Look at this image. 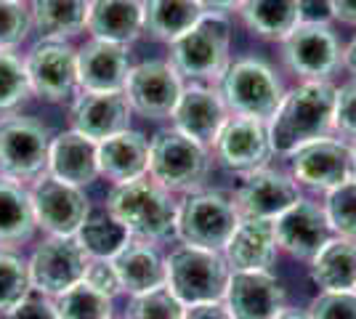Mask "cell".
<instances>
[{
	"label": "cell",
	"mask_w": 356,
	"mask_h": 319,
	"mask_svg": "<svg viewBox=\"0 0 356 319\" xmlns=\"http://www.w3.org/2000/svg\"><path fill=\"white\" fill-rule=\"evenodd\" d=\"M335 85L327 80H303L282 96V104L266 122L271 152L293 154L303 144L325 138L332 131Z\"/></svg>",
	"instance_id": "cell-1"
},
{
	"label": "cell",
	"mask_w": 356,
	"mask_h": 319,
	"mask_svg": "<svg viewBox=\"0 0 356 319\" xmlns=\"http://www.w3.org/2000/svg\"><path fill=\"white\" fill-rule=\"evenodd\" d=\"M106 211L128 229L131 240L154 245L176 237L178 205L173 202L170 192L149 176L115 183L106 197Z\"/></svg>",
	"instance_id": "cell-2"
},
{
	"label": "cell",
	"mask_w": 356,
	"mask_h": 319,
	"mask_svg": "<svg viewBox=\"0 0 356 319\" xmlns=\"http://www.w3.org/2000/svg\"><path fill=\"white\" fill-rule=\"evenodd\" d=\"M232 269L223 253L181 245L165 259V285L184 306L223 301Z\"/></svg>",
	"instance_id": "cell-3"
},
{
	"label": "cell",
	"mask_w": 356,
	"mask_h": 319,
	"mask_svg": "<svg viewBox=\"0 0 356 319\" xmlns=\"http://www.w3.org/2000/svg\"><path fill=\"white\" fill-rule=\"evenodd\" d=\"M208 149L176 128L160 131L149 141V179L168 192H200L208 181Z\"/></svg>",
	"instance_id": "cell-4"
},
{
	"label": "cell",
	"mask_w": 356,
	"mask_h": 319,
	"mask_svg": "<svg viewBox=\"0 0 356 319\" xmlns=\"http://www.w3.org/2000/svg\"><path fill=\"white\" fill-rule=\"evenodd\" d=\"M232 48V27L226 16L205 14L192 30L170 43V64L181 77L192 83L221 80L229 67Z\"/></svg>",
	"instance_id": "cell-5"
},
{
	"label": "cell",
	"mask_w": 356,
	"mask_h": 319,
	"mask_svg": "<svg viewBox=\"0 0 356 319\" xmlns=\"http://www.w3.org/2000/svg\"><path fill=\"white\" fill-rule=\"evenodd\" d=\"M218 83L223 104L237 117L268 122L282 104V83L261 59H239L229 64Z\"/></svg>",
	"instance_id": "cell-6"
},
{
	"label": "cell",
	"mask_w": 356,
	"mask_h": 319,
	"mask_svg": "<svg viewBox=\"0 0 356 319\" xmlns=\"http://www.w3.org/2000/svg\"><path fill=\"white\" fill-rule=\"evenodd\" d=\"M239 218L242 215L229 195L200 189V192L186 195L184 202H178L176 237L184 245L223 253L229 237L237 229Z\"/></svg>",
	"instance_id": "cell-7"
},
{
	"label": "cell",
	"mask_w": 356,
	"mask_h": 319,
	"mask_svg": "<svg viewBox=\"0 0 356 319\" xmlns=\"http://www.w3.org/2000/svg\"><path fill=\"white\" fill-rule=\"evenodd\" d=\"M51 131L35 117H0V179L16 183L38 181L48 173Z\"/></svg>",
	"instance_id": "cell-8"
},
{
	"label": "cell",
	"mask_w": 356,
	"mask_h": 319,
	"mask_svg": "<svg viewBox=\"0 0 356 319\" xmlns=\"http://www.w3.org/2000/svg\"><path fill=\"white\" fill-rule=\"evenodd\" d=\"M30 199L38 229L48 231V237H74L90 213V199L86 197V192L80 186L54 179L51 173H43L32 183Z\"/></svg>",
	"instance_id": "cell-9"
},
{
	"label": "cell",
	"mask_w": 356,
	"mask_h": 319,
	"mask_svg": "<svg viewBox=\"0 0 356 319\" xmlns=\"http://www.w3.org/2000/svg\"><path fill=\"white\" fill-rule=\"evenodd\" d=\"M88 261V253L77 243V237H48L32 250L27 261L32 290L56 298L83 279Z\"/></svg>",
	"instance_id": "cell-10"
},
{
	"label": "cell",
	"mask_w": 356,
	"mask_h": 319,
	"mask_svg": "<svg viewBox=\"0 0 356 319\" xmlns=\"http://www.w3.org/2000/svg\"><path fill=\"white\" fill-rule=\"evenodd\" d=\"M32 96L59 104L80 91L77 83V51L64 40H43L24 56Z\"/></svg>",
	"instance_id": "cell-11"
},
{
	"label": "cell",
	"mask_w": 356,
	"mask_h": 319,
	"mask_svg": "<svg viewBox=\"0 0 356 319\" xmlns=\"http://www.w3.org/2000/svg\"><path fill=\"white\" fill-rule=\"evenodd\" d=\"M184 91L181 75L173 69L170 61H144L136 64L125 80V99L134 112L147 120H163L170 117L178 99Z\"/></svg>",
	"instance_id": "cell-12"
},
{
	"label": "cell",
	"mask_w": 356,
	"mask_h": 319,
	"mask_svg": "<svg viewBox=\"0 0 356 319\" xmlns=\"http://www.w3.org/2000/svg\"><path fill=\"white\" fill-rule=\"evenodd\" d=\"M290 176L298 186L330 192L354 176L351 144L341 138H316L290 154Z\"/></svg>",
	"instance_id": "cell-13"
},
{
	"label": "cell",
	"mask_w": 356,
	"mask_h": 319,
	"mask_svg": "<svg viewBox=\"0 0 356 319\" xmlns=\"http://www.w3.org/2000/svg\"><path fill=\"white\" fill-rule=\"evenodd\" d=\"M282 59L303 80H330L341 64L343 51L330 24L300 22L282 40Z\"/></svg>",
	"instance_id": "cell-14"
},
{
	"label": "cell",
	"mask_w": 356,
	"mask_h": 319,
	"mask_svg": "<svg viewBox=\"0 0 356 319\" xmlns=\"http://www.w3.org/2000/svg\"><path fill=\"white\" fill-rule=\"evenodd\" d=\"M274 234L277 245L298 261H312L335 237L325 205L303 197L274 218Z\"/></svg>",
	"instance_id": "cell-15"
},
{
	"label": "cell",
	"mask_w": 356,
	"mask_h": 319,
	"mask_svg": "<svg viewBox=\"0 0 356 319\" xmlns=\"http://www.w3.org/2000/svg\"><path fill=\"white\" fill-rule=\"evenodd\" d=\"M234 205L242 218H266L274 221L280 213L300 199V189L293 176L274 167H258L245 173L242 183L234 192Z\"/></svg>",
	"instance_id": "cell-16"
},
{
	"label": "cell",
	"mask_w": 356,
	"mask_h": 319,
	"mask_svg": "<svg viewBox=\"0 0 356 319\" xmlns=\"http://www.w3.org/2000/svg\"><path fill=\"white\" fill-rule=\"evenodd\" d=\"M223 306L232 319H274L284 311V288L271 272H232Z\"/></svg>",
	"instance_id": "cell-17"
},
{
	"label": "cell",
	"mask_w": 356,
	"mask_h": 319,
	"mask_svg": "<svg viewBox=\"0 0 356 319\" xmlns=\"http://www.w3.org/2000/svg\"><path fill=\"white\" fill-rule=\"evenodd\" d=\"M131 104L122 91H80L70 109L72 131L83 133L90 141L122 133L131 128Z\"/></svg>",
	"instance_id": "cell-18"
},
{
	"label": "cell",
	"mask_w": 356,
	"mask_h": 319,
	"mask_svg": "<svg viewBox=\"0 0 356 319\" xmlns=\"http://www.w3.org/2000/svg\"><path fill=\"white\" fill-rule=\"evenodd\" d=\"M213 147H216L221 165L234 173H242V176L258 170V167H266L268 157L274 154L266 122L237 117V115L223 122L221 133Z\"/></svg>",
	"instance_id": "cell-19"
},
{
	"label": "cell",
	"mask_w": 356,
	"mask_h": 319,
	"mask_svg": "<svg viewBox=\"0 0 356 319\" xmlns=\"http://www.w3.org/2000/svg\"><path fill=\"white\" fill-rule=\"evenodd\" d=\"M170 117H173V128L184 136L194 138L202 147H213L223 122L229 120V109L218 91L202 83H192L181 91V99Z\"/></svg>",
	"instance_id": "cell-20"
},
{
	"label": "cell",
	"mask_w": 356,
	"mask_h": 319,
	"mask_svg": "<svg viewBox=\"0 0 356 319\" xmlns=\"http://www.w3.org/2000/svg\"><path fill=\"white\" fill-rule=\"evenodd\" d=\"M274 221L266 218H239L234 234L223 247V259L232 272H268L277 261Z\"/></svg>",
	"instance_id": "cell-21"
},
{
	"label": "cell",
	"mask_w": 356,
	"mask_h": 319,
	"mask_svg": "<svg viewBox=\"0 0 356 319\" xmlns=\"http://www.w3.org/2000/svg\"><path fill=\"white\" fill-rule=\"evenodd\" d=\"M131 72L125 46L90 40L77 51V83L80 91H122Z\"/></svg>",
	"instance_id": "cell-22"
},
{
	"label": "cell",
	"mask_w": 356,
	"mask_h": 319,
	"mask_svg": "<svg viewBox=\"0 0 356 319\" xmlns=\"http://www.w3.org/2000/svg\"><path fill=\"white\" fill-rule=\"evenodd\" d=\"M96 141L86 138L77 131H64L51 138L48 152V173L54 179L72 186H88L99 176V157H96Z\"/></svg>",
	"instance_id": "cell-23"
},
{
	"label": "cell",
	"mask_w": 356,
	"mask_h": 319,
	"mask_svg": "<svg viewBox=\"0 0 356 319\" xmlns=\"http://www.w3.org/2000/svg\"><path fill=\"white\" fill-rule=\"evenodd\" d=\"M99 176L112 183H125L149 173V141L138 131H122L99 141Z\"/></svg>",
	"instance_id": "cell-24"
},
{
	"label": "cell",
	"mask_w": 356,
	"mask_h": 319,
	"mask_svg": "<svg viewBox=\"0 0 356 319\" xmlns=\"http://www.w3.org/2000/svg\"><path fill=\"white\" fill-rule=\"evenodd\" d=\"M86 30L96 40L128 46L144 32L141 0H90Z\"/></svg>",
	"instance_id": "cell-25"
},
{
	"label": "cell",
	"mask_w": 356,
	"mask_h": 319,
	"mask_svg": "<svg viewBox=\"0 0 356 319\" xmlns=\"http://www.w3.org/2000/svg\"><path fill=\"white\" fill-rule=\"evenodd\" d=\"M112 266L118 272L120 288L131 295L165 285V259L152 243L128 240L112 256Z\"/></svg>",
	"instance_id": "cell-26"
},
{
	"label": "cell",
	"mask_w": 356,
	"mask_h": 319,
	"mask_svg": "<svg viewBox=\"0 0 356 319\" xmlns=\"http://www.w3.org/2000/svg\"><path fill=\"white\" fill-rule=\"evenodd\" d=\"M309 263V277L319 290H356V240L335 234Z\"/></svg>",
	"instance_id": "cell-27"
},
{
	"label": "cell",
	"mask_w": 356,
	"mask_h": 319,
	"mask_svg": "<svg viewBox=\"0 0 356 319\" xmlns=\"http://www.w3.org/2000/svg\"><path fill=\"white\" fill-rule=\"evenodd\" d=\"M38 229L30 189L24 183L0 179V250L30 243Z\"/></svg>",
	"instance_id": "cell-28"
},
{
	"label": "cell",
	"mask_w": 356,
	"mask_h": 319,
	"mask_svg": "<svg viewBox=\"0 0 356 319\" xmlns=\"http://www.w3.org/2000/svg\"><path fill=\"white\" fill-rule=\"evenodd\" d=\"M245 27L264 40H284L300 24V0H242Z\"/></svg>",
	"instance_id": "cell-29"
},
{
	"label": "cell",
	"mask_w": 356,
	"mask_h": 319,
	"mask_svg": "<svg viewBox=\"0 0 356 319\" xmlns=\"http://www.w3.org/2000/svg\"><path fill=\"white\" fill-rule=\"evenodd\" d=\"M90 0H30L32 27L45 40H64L86 30Z\"/></svg>",
	"instance_id": "cell-30"
},
{
	"label": "cell",
	"mask_w": 356,
	"mask_h": 319,
	"mask_svg": "<svg viewBox=\"0 0 356 319\" xmlns=\"http://www.w3.org/2000/svg\"><path fill=\"white\" fill-rule=\"evenodd\" d=\"M205 16L197 0H144V32L173 43Z\"/></svg>",
	"instance_id": "cell-31"
},
{
	"label": "cell",
	"mask_w": 356,
	"mask_h": 319,
	"mask_svg": "<svg viewBox=\"0 0 356 319\" xmlns=\"http://www.w3.org/2000/svg\"><path fill=\"white\" fill-rule=\"evenodd\" d=\"M77 243L88 253V259H112L122 245L131 240L128 229L120 224L112 213L106 211H90L86 224L77 229Z\"/></svg>",
	"instance_id": "cell-32"
},
{
	"label": "cell",
	"mask_w": 356,
	"mask_h": 319,
	"mask_svg": "<svg viewBox=\"0 0 356 319\" xmlns=\"http://www.w3.org/2000/svg\"><path fill=\"white\" fill-rule=\"evenodd\" d=\"M59 319H112V298L83 279L54 298Z\"/></svg>",
	"instance_id": "cell-33"
},
{
	"label": "cell",
	"mask_w": 356,
	"mask_h": 319,
	"mask_svg": "<svg viewBox=\"0 0 356 319\" xmlns=\"http://www.w3.org/2000/svg\"><path fill=\"white\" fill-rule=\"evenodd\" d=\"M32 96L30 75L24 59L14 51L0 48V117L14 115L22 104H27Z\"/></svg>",
	"instance_id": "cell-34"
},
{
	"label": "cell",
	"mask_w": 356,
	"mask_h": 319,
	"mask_svg": "<svg viewBox=\"0 0 356 319\" xmlns=\"http://www.w3.org/2000/svg\"><path fill=\"white\" fill-rule=\"evenodd\" d=\"M32 293L27 261L16 253L0 250V314H8Z\"/></svg>",
	"instance_id": "cell-35"
},
{
	"label": "cell",
	"mask_w": 356,
	"mask_h": 319,
	"mask_svg": "<svg viewBox=\"0 0 356 319\" xmlns=\"http://www.w3.org/2000/svg\"><path fill=\"white\" fill-rule=\"evenodd\" d=\"M184 311L186 306L168 290V285H163L131 295L125 306V319H184Z\"/></svg>",
	"instance_id": "cell-36"
},
{
	"label": "cell",
	"mask_w": 356,
	"mask_h": 319,
	"mask_svg": "<svg viewBox=\"0 0 356 319\" xmlns=\"http://www.w3.org/2000/svg\"><path fill=\"white\" fill-rule=\"evenodd\" d=\"M325 213L332 231L346 240H356V179L351 176L341 186L330 189L325 199Z\"/></svg>",
	"instance_id": "cell-37"
},
{
	"label": "cell",
	"mask_w": 356,
	"mask_h": 319,
	"mask_svg": "<svg viewBox=\"0 0 356 319\" xmlns=\"http://www.w3.org/2000/svg\"><path fill=\"white\" fill-rule=\"evenodd\" d=\"M30 6L24 0H0V48L14 51L30 35Z\"/></svg>",
	"instance_id": "cell-38"
},
{
	"label": "cell",
	"mask_w": 356,
	"mask_h": 319,
	"mask_svg": "<svg viewBox=\"0 0 356 319\" xmlns=\"http://www.w3.org/2000/svg\"><path fill=\"white\" fill-rule=\"evenodd\" d=\"M309 319H356V290H322L309 304Z\"/></svg>",
	"instance_id": "cell-39"
},
{
	"label": "cell",
	"mask_w": 356,
	"mask_h": 319,
	"mask_svg": "<svg viewBox=\"0 0 356 319\" xmlns=\"http://www.w3.org/2000/svg\"><path fill=\"white\" fill-rule=\"evenodd\" d=\"M332 128L343 138L356 141V80L335 88V115H332Z\"/></svg>",
	"instance_id": "cell-40"
},
{
	"label": "cell",
	"mask_w": 356,
	"mask_h": 319,
	"mask_svg": "<svg viewBox=\"0 0 356 319\" xmlns=\"http://www.w3.org/2000/svg\"><path fill=\"white\" fill-rule=\"evenodd\" d=\"M83 282L90 285L93 290L104 293L109 298H115L120 290V279L118 272L112 266V259H90L88 266H86V274H83Z\"/></svg>",
	"instance_id": "cell-41"
},
{
	"label": "cell",
	"mask_w": 356,
	"mask_h": 319,
	"mask_svg": "<svg viewBox=\"0 0 356 319\" xmlns=\"http://www.w3.org/2000/svg\"><path fill=\"white\" fill-rule=\"evenodd\" d=\"M3 319H59V311H56L54 298L32 290L22 304H16L8 314H3Z\"/></svg>",
	"instance_id": "cell-42"
},
{
	"label": "cell",
	"mask_w": 356,
	"mask_h": 319,
	"mask_svg": "<svg viewBox=\"0 0 356 319\" xmlns=\"http://www.w3.org/2000/svg\"><path fill=\"white\" fill-rule=\"evenodd\" d=\"M332 11L330 0H300V22L306 24H330Z\"/></svg>",
	"instance_id": "cell-43"
},
{
	"label": "cell",
	"mask_w": 356,
	"mask_h": 319,
	"mask_svg": "<svg viewBox=\"0 0 356 319\" xmlns=\"http://www.w3.org/2000/svg\"><path fill=\"white\" fill-rule=\"evenodd\" d=\"M184 319H232V314L226 311L223 301H216V304L186 306V311H184Z\"/></svg>",
	"instance_id": "cell-44"
},
{
	"label": "cell",
	"mask_w": 356,
	"mask_h": 319,
	"mask_svg": "<svg viewBox=\"0 0 356 319\" xmlns=\"http://www.w3.org/2000/svg\"><path fill=\"white\" fill-rule=\"evenodd\" d=\"M330 11H332V19L356 27V0H330Z\"/></svg>",
	"instance_id": "cell-45"
},
{
	"label": "cell",
	"mask_w": 356,
	"mask_h": 319,
	"mask_svg": "<svg viewBox=\"0 0 356 319\" xmlns=\"http://www.w3.org/2000/svg\"><path fill=\"white\" fill-rule=\"evenodd\" d=\"M197 3H200V8L205 14H216V16L229 14V11H234V8L242 6V0H197Z\"/></svg>",
	"instance_id": "cell-46"
},
{
	"label": "cell",
	"mask_w": 356,
	"mask_h": 319,
	"mask_svg": "<svg viewBox=\"0 0 356 319\" xmlns=\"http://www.w3.org/2000/svg\"><path fill=\"white\" fill-rule=\"evenodd\" d=\"M343 64L348 67V72H351L356 80V35L351 38V43L346 46V51H343Z\"/></svg>",
	"instance_id": "cell-47"
},
{
	"label": "cell",
	"mask_w": 356,
	"mask_h": 319,
	"mask_svg": "<svg viewBox=\"0 0 356 319\" xmlns=\"http://www.w3.org/2000/svg\"><path fill=\"white\" fill-rule=\"evenodd\" d=\"M274 319H309L306 314H298V311H282V314H277Z\"/></svg>",
	"instance_id": "cell-48"
},
{
	"label": "cell",
	"mask_w": 356,
	"mask_h": 319,
	"mask_svg": "<svg viewBox=\"0 0 356 319\" xmlns=\"http://www.w3.org/2000/svg\"><path fill=\"white\" fill-rule=\"evenodd\" d=\"M351 165H354V179H356V141L351 144Z\"/></svg>",
	"instance_id": "cell-49"
},
{
	"label": "cell",
	"mask_w": 356,
	"mask_h": 319,
	"mask_svg": "<svg viewBox=\"0 0 356 319\" xmlns=\"http://www.w3.org/2000/svg\"><path fill=\"white\" fill-rule=\"evenodd\" d=\"M24 3H27V0H24Z\"/></svg>",
	"instance_id": "cell-50"
},
{
	"label": "cell",
	"mask_w": 356,
	"mask_h": 319,
	"mask_svg": "<svg viewBox=\"0 0 356 319\" xmlns=\"http://www.w3.org/2000/svg\"><path fill=\"white\" fill-rule=\"evenodd\" d=\"M112 319H115V317H112Z\"/></svg>",
	"instance_id": "cell-51"
}]
</instances>
